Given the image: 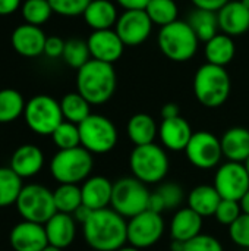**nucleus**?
Here are the masks:
<instances>
[{
  "instance_id": "obj_1",
  "label": "nucleus",
  "mask_w": 249,
  "mask_h": 251,
  "mask_svg": "<svg viewBox=\"0 0 249 251\" xmlns=\"http://www.w3.org/2000/svg\"><path fill=\"white\" fill-rule=\"evenodd\" d=\"M82 231L94 251H117L128 243V222L112 207L94 210Z\"/></svg>"
},
{
  "instance_id": "obj_2",
  "label": "nucleus",
  "mask_w": 249,
  "mask_h": 251,
  "mask_svg": "<svg viewBox=\"0 0 249 251\" xmlns=\"http://www.w3.org/2000/svg\"><path fill=\"white\" fill-rule=\"evenodd\" d=\"M117 85L116 71L112 63L100 62L95 59L88 60L76 74V91L90 104L107 103Z\"/></svg>"
},
{
  "instance_id": "obj_3",
  "label": "nucleus",
  "mask_w": 249,
  "mask_h": 251,
  "mask_svg": "<svg viewBox=\"0 0 249 251\" xmlns=\"http://www.w3.org/2000/svg\"><path fill=\"white\" fill-rule=\"evenodd\" d=\"M230 76L222 66L205 63L198 68L194 76V94L197 100L210 109L220 107L230 96Z\"/></svg>"
},
{
  "instance_id": "obj_4",
  "label": "nucleus",
  "mask_w": 249,
  "mask_h": 251,
  "mask_svg": "<svg viewBox=\"0 0 249 251\" xmlns=\"http://www.w3.org/2000/svg\"><path fill=\"white\" fill-rule=\"evenodd\" d=\"M129 166L132 176L144 184H158L169 172V156L164 147L156 143L145 146H135L129 156Z\"/></svg>"
},
{
  "instance_id": "obj_5",
  "label": "nucleus",
  "mask_w": 249,
  "mask_h": 251,
  "mask_svg": "<svg viewBox=\"0 0 249 251\" xmlns=\"http://www.w3.org/2000/svg\"><path fill=\"white\" fill-rule=\"evenodd\" d=\"M158 47L161 53L173 62H188L198 50V37L186 21H175L161 26L158 37Z\"/></svg>"
},
{
  "instance_id": "obj_6",
  "label": "nucleus",
  "mask_w": 249,
  "mask_h": 251,
  "mask_svg": "<svg viewBox=\"0 0 249 251\" xmlns=\"http://www.w3.org/2000/svg\"><path fill=\"white\" fill-rule=\"evenodd\" d=\"M94 166L92 154L82 146L59 150L50 162V174L59 184H79L90 178Z\"/></svg>"
},
{
  "instance_id": "obj_7",
  "label": "nucleus",
  "mask_w": 249,
  "mask_h": 251,
  "mask_svg": "<svg viewBox=\"0 0 249 251\" xmlns=\"http://www.w3.org/2000/svg\"><path fill=\"white\" fill-rule=\"evenodd\" d=\"M150 194L147 184L141 182L135 176H125L113 184L110 206L125 219H131L147 210Z\"/></svg>"
},
{
  "instance_id": "obj_8",
  "label": "nucleus",
  "mask_w": 249,
  "mask_h": 251,
  "mask_svg": "<svg viewBox=\"0 0 249 251\" xmlns=\"http://www.w3.org/2000/svg\"><path fill=\"white\" fill-rule=\"evenodd\" d=\"M23 119L26 126L38 135H51L54 129L65 121L60 101L47 94L34 96L26 101Z\"/></svg>"
},
{
  "instance_id": "obj_9",
  "label": "nucleus",
  "mask_w": 249,
  "mask_h": 251,
  "mask_svg": "<svg viewBox=\"0 0 249 251\" xmlns=\"http://www.w3.org/2000/svg\"><path fill=\"white\" fill-rule=\"evenodd\" d=\"M15 206L23 221L41 225L57 213L53 191L40 184L23 185Z\"/></svg>"
},
{
  "instance_id": "obj_10",
  "label": "nucleus",
  "mask_w": 249,
  "mask_h": 251,
  "mask_svg": "<svg viewBox=\"0 0 249 251\" xmlns=\"http://www.w3.org/2000/svg\"><path fill=\"white\" fill-rule=\"evenodd\" d=\"M81 146L91 154H104L117 144V129L114 124L103 115H90L78 125Z\"/></svg>"
},
{
  "instance_id": "obj_11",
  "label": "nucleus",
  "mask_w": 249,
  "mask_h": 251,
  "mask_svg": "<svg viewBox=\"0 0 249 251\" xmlns=\"http://www.w3.org/2000/svg\"><path fill=\"white\" fill-rule=\"evenodd\" d=\"M164 234V219L160 213L145 210L128 222V243L139 250L160 241Z\"/></svg>"
},
{
  "instance_id": "obj_12",
  "label": "nucleus",
  "mask_w": 249,
  "mask_h": 251,
  "mask_svg": "<svg viewBox=\"0 0 249 251\" xmlns=\"http://www.w3.org/2000/svg\"><path fill=\"white\" fill-rule=\"evenodd\" d=\"M185 153L191 165L204 171L216 168L223 157L220 138L208 131L194 132Z\"/></svg>"
},
{
  "instance_id": "obj_13",
  "label": "nucleus",
  "mask_w": 249,
  "mask_h": 251,
  "mask_svg": "<svg viewBox=\"0 0 249 251\" xmlns=\"http://www.w3.org/2000/svg\"><path fill=\"white\" fill-rule=\"evenodd\" d=\"M214 188L223 200L239 201L249 190V175L245 165L227 160L219 166L214 176Z\"/></svg>"
},
{
  "instance_id": "obj_14",
  "label": "nucleus",
  "mask_w": 249,
  "mask_h": 251,
  "mask_svg": "<svg viewBox=\"0 0 249 251\" xmlns=\"http://www.w3.org/2000/svg\"><path fill=\"white\" fill-rule=\"evenodd\" d=\"M153 22L145 10H125L117 22L116 32L123 41L125 46H139L142 44L151 34Z\"/></svg>"
},
{
  "instance_id": "obj_15",
  "label": "nucleus",
  "mask_w": 249,
  "mask_h": 251,
  "mask_svg": "<svg viewBox=\"0 0 249 251\" xmlns=\"http://www.w3.org/2000/svg\"><path fill=\"white\" fill-rule=\"evenodd\" d=\"M87 44L91 53V59L112 65L122 57L125 49L123 41L113 29L92 31L87 40Z\"/></svg>"
},
{
  "instance_id": "obj_16",
  "label": "nucleus",
  "mask_w": 249,
  "mask_h": 251,
  "mask_svg": "<svg viewBox=\"0 0 249 251\" xmlns=\"http://www.w3.org/2000/svg\"><path fill=\"white\" fill-rule=\"evenodd\" d=\"M13 251H43L48 246L44 225L22 221L16 224L9 235Z\"/></svg>"
},
{
  "instance_id": "obj_17",
  "label": "nucleus",
  "mask_w": 249,
  "mask_h": 251,
  "mask_svg": "<svg viewBox=\"0 0 249 251\" xmlns=\"http://www.w3.org/2000/svg\"><path fill=\"white\" fill-rule=\"evenodd\" d=\"M45 40L47 35L41 26L29 24L18 25L10 35L13 50L22 57H38L40 54H44Z\"/></svg>"
},
{
  "instance_id": "obj_18",
  "label": "nucleus",
  "mask_w": 249,
  "mask_h": 251,
  "mask_svg": "<svg viewBox=\"0 0 249 251\" xmlns=\"http://www.w3.org/2000/svg\"><path fill=\"white\" fill-rule=\"evenodd\" d=\"M192 134L189 122L182 116L163 119L158 126V137L163 147L172 151H185Z\"/></svg>"
},
{
  "instance_id": "obj_19",
  "label": "nucleus",
  "mask_w": 249,
  "mask_h": 251,
  "mask_svg": "<svg viewBox=\"0 0 249 251\" xmlns=\"http://www.w3.org/2000/svg\"><path fill=\"white\" fill-rule=\"evenodd\" d=\"M48 246L57 247L60 250L68 249L76 235V221L72 215L57 212L44 224Z\"/></svg>"
},
{
  "instance_id": "obj_20",
  "label": "nucleus",
  "mask_w": 249,
  "mask_h": 251,
  "mask_svg": "<svg viewBox=\"0 0 249 251\" xmlns=\"http://www.w3.org/2000/svg\"><path fill=\"white\" fill-rule=\"evenodd\" d=\"M219 28L223 34L238 37L249 29V9L239 1H229L217 12Z\"/></svg>"
},
{
  "instance_id": "obj_21",
  "label": "nucleus",
  "mask_w": 249,
  "mask_h": 251,
  "mask_svg": "<svg viewBox=\"0 0 249 251\" xmlns=\"http://www.w3.org/2000/svg\"><path fill=\"white\" fill-rule=\"evenodd\" d=\"M44 165V153L34 144L19 146L10 157V169L19 178H31L37 175Z\"/></svg>"
},
{
  "instance_id": "obj_22",
  "label": "nucleus",
  "mask_w": 249,
  "mask_h": 251,
  "mask_svg": "<svg viewBox=\"0 0 249 251\" xmlns=\"http://www.w3.org/2000/svg\"><path fill=\"white\" fill-rule=\"evenodd\" d=\"M82 204L90 207L91 210H101L110 206L113 184L106 176L97 175L90 176L82 182Z\"/></svg>"
},
{
  "instance_id": "obj_23",
  "label": "nucleus",
  "mask_w": 249,
  "mask_h": 251,
  "mask_svg": "<svg viewBox=\"0 0 249 251\" xmlns=\"http://www.w3.org/2000/svg\"><path fill=\"white\" fill-rule=\"evenodd\" d=\"M223 157L229 162L245 163L249 157V129L244 126H233L227 129L220 138Z\"/></svg>"
},
{
  "instance_id": "obj_24",
  "label": "nucleus",
  "mask_w": 249,
  "mask_h": 251,
  "mask_svg": "<svg viewBox=\"0 0 249 251\" xmlns=\"http://www.w3.org/2000/svg\"><path fill=\"white\" fill-rule=\"evenodd\" d=\"M203 218L189 207L179 209L170 222V237L175 241L186 243L201 234Z\"/></svg>"
},
{
  "instance_id": "obj_25",
  "label": "nucleus",
  "mask_w": 249,
  "mask_h": 251,
  "mask_svg": "<svg viewBox=\"0 0 249 251\" xmlns=\"http://www.w3.org/2000/svg\"><path fill=\"white\" fill-rule=\"evenodd\" d=\"M82 16L92 31L112 29L119 19L117 9L110 0H91Z\"/></svg>"
},
{
  "instance_id": "obj_26",
  "label": "nucleus",
  "mask_w": 249,
  "mask_h": 251,
  "mask_svg": "<svg viewBox=\"0 0 249 251\" xmlns=\"http://www.w3.org/2000/svg\"><path fill=\"white\" fill-rule=\"evenodd\" d=\"M223 199L214 188V185H198L188 197V207L198 213L201 218L214 216L216 210Z\"/></svg>"
},
{
  "instance_id": "obj_27",
  "label": "nucleus",
  "mask_w": 249,
  "mask_h": 251,
  "mask_svg": "<svg viewBox=\"0 0 249 251\" xmlns=\"http://www.w3.org/2000/svg\"><path fill=\"white\" fill-rule=\"evenodd\" d=\"M126 134L135 146H145L154 143L158 135V126L148 113H136L128 121Z\"/></svg>"
},
{
  "instance_id": "obj_28",
  "label": "nucleus",
  "mask_w": 249,
  "mask_h": 251,
  "mask_svg": "<svg viewBox=\"0 0 249 251\" xmlns=\"http://www.w3.org/2000/svg\"><path fill=\"white\" fill-rule=\"evenodd\" d=\"M204 53H205L207 63L225 68L226 65H229L233 60L236 47H235L233 38L230 35L222 32V34L214 35L211 40H208L205 43Z\"/></svg>"
},
{
  "instance_id": "obj_29",
  "label": "nucleus",
  "mask_w": 249,
  "mask_h": 251,
  "mask_svg": "<svg viewBox=\"0 0 249 251\" xmlns=\"http://www.w3.org/2000/svg\"><path fill=\"white\" fill-rule=\"evenodd\" d=\"M186 22L189 24V26L192 28V31L195 32L198 40L204 41V43H207L214 35H217L219 34L217 31L220 29L217 12L204 10V9H198V7H195L189 13Z\"/></svg>"
},
{
  "instance_id": "obj_30",
  "label": "nucleus",
  "mask_w": 249,
  "mask_h": 251,
  "mask_svg": "<svg viewBox=\"0 0 249 251\" xmlns=\"http://www.w3.org/2000/svg\"><path fill=\"white\" fill-rule=\"evenodd\" d=\"M26 101L15 88L0 90V124H10L23 115Z\"/></svg>"
},
{
  "instance_id": "obj_31",
  "label": "nucleus",
  "mask_w": 249,
  "mask_h": 251,
  "mask_svg": "<svg viewBox=\"0 0 249 251\" xmlns=\"http://www.w3.org/2000/svg\"><path fill=\"white\" fill-rule=\"evenodd\" d=\"M90 106L91 104L78 91L68 93L60 100V109H62L63 119L68 122L76 124V125L84 122L91 115Z\"/></svg>"
},
{
  "instance_id": "obj_32",
  "label": "nucleus",
  "mask_w": 249,
  "mask_h": 251,
  "mask_svg": "<svg viewBox=\"0 0 249 251\" xmlns=\"http://www.w3.org/2000/svg\"><path fill=\"white\" fill-rule=\"evenodd\" d=\"M56 210L60 213L73 215V212L82 204V193L81 187L76 184H59V187L53 191Z\"/></svg>"
},
{
  "instance_id": "obj_33",
  "label": "nucleus",
  "mask_w": 249,
  "mask_h": 251,
  "mask_svg": "<svg viewBox=\"0 0 249 251\" xmlns=\"http://www.w3.org/2000/svg\"><path fill=\"white\" fill-rule=\"evenodd\" d=\"M22 188V178L10 168H0V209L15 204Z\"/></svg>"
},
{
  "instance_id": "obj_34",
  "label": "nucleus",
  "mask_w": 249,
  "mask_h": 251,
  "mask_svg": "<svg viewBox=\"0 0 249 251\" xmlns=\"http://www.w3.org/2000/svg\"><path fill=\"white\" fill-rule=\"evenodd\" d=\"M151 22L158 26H166L178 21V4L175 0H150L144 9Z\"/></svg>"
},
{
  "instance_id": "obj_35",
  "label": "nucleus",
  "mask_w": 249,
  "mask_h": 251,
  "mask_svg": "<svg viewBox=\"0 0 249 251\" xmlns=\"http://www.w3.org/2000/svg\"><path fill=\"white\" fill-rule=\"evenodd\" d=\"M53 13L48 0H23L21 4V15L25 24L41 26L44 25Z\"/></svg>"
},
{
  "instance_id": "obj_36",
  "label": "nucleus",
  "mask_w": 249,
  "mask_h": 251,
  "mask_svg": "<svg viewBox=\"0 0 249 251\" xmlns=\"http://www.w3.org/2000/svg\"><path fill=\"white\" fill-rule=\"evenodd\" d=\"M62 59L70 68H75V69L82 68L88 60H91V53H90L87 41L79 40V38L68 40L65 43V50H63Z\"/></svg>"
},
{
  "instance_id": "obj_37",
  "label": "nucleus",
  "mask_w": 249,
  "mask_h": 251,
  "mask_svg": "<svg viewBox=\"0 0 249 251\" xmlns=\"http://www.w3.org/2000/svg\"><path fill=\"white\" fill-rule=\"evenodd\" d=\"M50 137L59 150H69L81 146V135H79L78 125L68 121H63Z\"/></svg>"
},
{
  "instance_id": "obj_38",
  "label": "nucleus",
  "mask_w": 249,
  "mask_h": 251,
  "mask_svg": "<svg viewBox=\"0 0 249 251\" xmlns=\"http://www.w3.org/2000/svg\"><path fill=\"white\" fill-rule=\"evenodd\" d=\"M48 1L53 9V13L68 18L84 15L87 6L91 3V0H48Z\"/></svg>"
},
{
  "instance_id": "obj_39",
  "label": "nucleus",
  "mask_w": 249,
  "mask_h": 251,
  "mask_svg": "<svg viewBox=\"0 0 249 251\" xmlns=\"http://www.w3.org/2000/svg\"><path fill=\"white\" fill-rule=\"evenodd\" d=\"M229 237L236 246L249 249V215L242 213L229 226Z\"/></svg>"
},
{
  "instance_id": "obj_40",
  "label": "nucleus",
  "mask_w": 249,
  "mask_h": 251,
  "mask_svg": "<svg viewBox=\"0 0 249 251\" xmlns=\"http://www.w3.org/2000/svg\"><path fill=\"white\" fill-rule=\"evenodd\" d=\"M157 193L163 199L166 210L178 209L183 201V190L181 185H178L175 182H166V184L160 185Z\"/></svg>"
},
{
  "instance_id": "obj_41",
  "label": "nucleus",
  "mask_w": 249,
  "mask_h": 251,
  "mask_svg": "<svg viewBox=\"0 0 249 251\" xmlns=\"http://www.w3.org/2000/svg\"><path fill=\"white\" fill-rule=\"evenodd\" d=\"M242 215V209L239 201L235 200H222L217 210H216V219L219 221V224L230 226L239 216Z\"/></svg>"
},
{
  "instance_id": "obj_42",
  "label": "nucleus",
  "mask_w": 249,
  "mask_h": 251,
  "mask_svg": "<svg viewBox=\"0 0 249 251\" xmlns=\"http://www.w3.org/2000/svg\"><path fill=\"white\" fill-rule=\"evenodd\" d=\"M183 251H225L222 243L208 234H200L195 238L185 243Z\"/></svg>"
},
{
  "instance_id": "obj_43",
  "label": "nucleus",
  "mask_w": 249,
  "mask_h": 251,
  "mask_svg": "<svg viewBox=\"0 0 249 251\" xmlns=\"http://www.w3.org/2000/svg\"><path fill=\"white\" fill-rule=\"evenodd\" d=\"M65 40H62L57 35H51L47 37L45 40V46H44V54L50 59H57L62 57L63 50H65Z\"/></svg>"
},
{
  "instance_id": "obj_44",
  "label": "nucleus",
  "mask_w": 249,
  "mask_h": 251,
  "mask_svg": "<svg viewBox=\"0 0 249 251\" xmlns=\"http://www.w3.org/2000/svg\"><path fill=\"white\" fill-rule=\"evenodd\" d=\"M230 0H192L194 6L204 10L219 12L223 6H226Z\"/></svg>"
},
{
  "instance_id": "obj_45",
  "label": "nucleus",
  "mask_w": 249,
  "mask_h": 251,
  "mask_svg": "<svg viewBox=\"0 0 249 251\" xmlns=\"http://www.w3.org/2000/svg\"><path fill=\"white\" fill-rule=\"evenodd\" d=\"M147 210L154 212V213H160V215L166 210L164 201H163V199L160 197V194H158L157 191L150 194V200H148V207H147Z\"/></svg>"
},
{
  "instance_id": "obj_46",
  "label": "nucleus",
  "mask_w": 249,
  "mask_h": 251,
  "mask_svg": "<svg viewBox=\"0 0 249 251\" xmlns=\"http://www.w3.org/2000/svg\"><path fill=\"white\" fill-rule=\"evenodd\" d=\"M22 0H0V16H7L21 9Z\"/></svg>"
},
{
  "instance_id": "obj_47",
  "label": "nucleus",
  "mask_w": 249,
  "mask_h": 251,
  "mask_svg": "<svg viewBox=\"0 0 249 251\" xmlns=\"http://www.w3.org/2000/svg\"><path fill=\"white\" fill-rule=\"evenodd\" d=\"M125 10H144L150 0H116Z\"/></svg>"
},
{
  "instance_id": "obj_48",
  "label": "nucleus",
  "mask_w": 249,
  "mask_h": 251,
  "mask_svg": "<svg viewBox=\"0 0 249 251\" xmlns=\"http://www.w3.org/2000/svg\"><path fill=\"white\" fill-rule=\"evenodd\" d=\"M160 113H161V119H172V118L181 116V110L176 103H166L161 107Z\"/></svg>"
},
{
  "instance_id": "obj_49",
  "label": "nucleus",
  "mask_w": 249,
  "mask_h": 251,
  "mask_svg": "<svg viewBox=\"0 0 249 251\" xmlns=\"http://www.w3.org/2000/svg\"><path fill=\"white\" fill-rule=\"evenodd\" d=\"M94 210H91L90 207H87V206H84V204H81L75 212H73V219L76 221V222H79V224H85L87 221H88V218L91 216V213H92Z\"/></svg>"
},
{
  "instance_id": "obj_50",
  "label": "nucleus",
  "mask_w": 249,
  "mask_h": 251,
  "mask_svg": "<svg viewBox=\"0 0 249 251\" xmlns=\"http://www.w3.org/2000/svg\"><path fill=\"white\" fill-rule=\"evenodd\" d=\"M239 204H241V209H242V213L249 215V190L248 193L239 200Z\"/></svg>"
},
{
  "instance_id": "obj_51",
  "label": "nucleus",
  "mask_w": 249,
  "mask_h": 251,
  "mask_svg": "<svg viewBox=\"0 0 249 251\" xmlns=\"http://www.w3.org/2000/svg\"><path fill=\"white\" fill-rule=\"evenodd\" d=\"M185 249V243L182 241H175L172 240V246H170V250L172 251H183Z\"/></svg>"
},
{
  "instance_id": "obj_52",
  "label": "nucleus",
  "mask_w": 249,
  "mask_h": 251,
  "mask_svg": "<svg viewBox=\"0 0 249 251\" xmlns=\"http://www.w3.org/2000/svg\"><path fill=\"white\" fill-rule=\"evenodd\" d=\"M117 251H141V250H139V249H136V247H134V246H128V247H126V246H123L122 249H119Z\"/></svg>"
},
{
  "instance_id": "obj_53",
  "label": "nucleus",
  "mask_w": 249,
  "mask_h": 251,
  "mask_svg": "<svg viewBox=\"0 0 249 251\" xmlns=\"http://www.w3.org/2000/svg\"><path fill=\"white\" fill-rule=\"evenodd\" d=\"M43 251H63V250H60V249H57V247H53V246H47V247H45Z\"/></svg>"
},
{
  "instance_id": "obj_54",
  "label": "nucleus",
  "mask_w": 249,
  "mask_h": 251,
  "mask_svg": "<svg viewBox=\"0 0 249 251\" xmlns=\"http://www.w3.org/2000/svg\"><path fill=\"white\" fill-rule=\"evenodd\" d=\"M244 165H245V168H247V171H248V175H249V157H248V160H247Z\"/></svg>"
},
{
  "instance_id": "obj_55",
  "label": "nucleus",
  "mask_w": 249,
  "mask_h": 251,
  "mask_svg": "<svg viewBox=\"0 0 249 251\" xmlns=\"http://www.w3.org/2000/svg\"><path fill=\"white\" fill-rule=\"evenodd\" d=\"M241 1H242V3H244V4H245V6L249 9V0H241Z\"/></svg>"
},
{
  "instance_id": "obj_56",
  "label": "nucleus",
  "mask_w": 249,
  "mask_h": 251,
  "mask_svg": "<svg viewBox=\"0 0 249 251\" xmlns=\"http://www.w3.org/2000/svg\"><path fill=\"white\" fill-rule=\"evenodd\" d=\"M92 251H94V250H92Z\"/></svg>"
}]
</instances>
